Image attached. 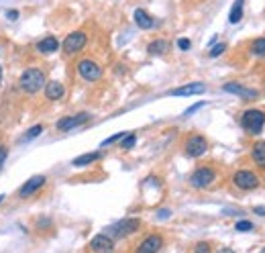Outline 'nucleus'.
Wrapping results in <instances>:
<instances>
[{"label": "nucleus", "mask_w": 265, "mask_h": 253, "mask_svg": "<svg viewBox=\"0 0 265 253\" xmlns=\"http://www.w3.org/2000/svg\"><path fill=\"white\" fill-rule=\"evenodd\" d=\"M141 229V219H123L121 223H117L113 227V235L117 237H127V235H132Z\"/></svg>", "instance_id": "9d476101"}, {"label": "nucleus", "mask_w": 265, "mask_h": 253, "mask_svg": "<svg viewBox=\"0 0 265 253\" xmlns=\"http://www.w3.org/2000/svg\"><path fill=\"white\" fill-rule=\"evenodd\" d=\"M259 253H265V247H263V249H261V251H259Z\"/></svg>", "instance_id": "4c0bfd02"}, {"label": "nucleus", "mask_w": 265, "mask_h": 253, "mask_svg": "<svg viewBox=\"0 0 265 253\" xmlns=\"http://www.w3.org/2000/svg\"><path fill=\"white\" fill-rule=\"evenodd\" d=\"M218 253H235V251H233V249H220Z\"/></svg>", "instance_id": "f704fd0d"}, {"label": "nucleus", "mask_w": 265, "mask_h": 253, "mask_svg": "<svg viewBox=\"0 0 265 253\" xmlns=\"http://www.w3.org/2000/svg\"><path fill=\"white\" fill-rule=\"evenodd\" d=\"M147 51H149L151 55H165V53L169 51V43H167L165 39H155V41H151V43L147 45Z\"/></svg>", "instance_id": "a211bd4d"}, {"label": "nucleus", "mask_w": 265, "mask_h": 253, "mask_svg": "<svg viewBox=\"0 0 265 253\" xmlns=\"http://www.w3.org/2000/svg\"><path fill=\"white\" fill-rule=\"evenodd\" d=\"M202 92H206V86L200 82H194V84H186L175 90H169V96H194V94H202Z\"/></svg>", "instance_id": "4468645a"}, {"label": "nucleus", "mask_w": 265, "mask_h": 253, "mask_svg": "<svg viewBox=\"0 0 265 253\" xmlns=\"http://www.w3.org/2000/svg\"><path fill=\"white\" fill-rule=\"evenodd\" d=\"M86 43H88V35L84 33V31H74V33H70L65 39H63V51L68 53V55H74V53H78V51H82L84 47H86Z\"/></svg>", "instance_id": "423d86ee"}, {"label": "nucleus", "mask_w": 265, "mask_h": 253, "mask_svg": "<svg viewBox=\"0 0 265 253\" xmlns=\"http://www.w3.org/2000/svg\"><path fill=\"white\" fill-rule=\"evenodd\" d=\"M249 51H251L253 55H257V57H265V37H259V39L251 41Z\"/></svg>", "instance_id": "4be33fe9"}, {"label": "nucleus", "mask_w": 265, "mask_h": 253, "mask_svg": "<svg viewBox=\"0 0 265 253\" xmlns=\"http://www.w3.org/2000/svg\"><path fill=\"white\" fill-rule=\"evenodd\" d=\"M235 229H237L239 233H249V231H253V223H251V221H239V223L235 225Z\"/></svg>", "instance_id": "a878e982"}, {"label": "nucleus", "mask_w": 265, "mask_h": 253, "mask_svg": "<svg viewBox=\"0 0 265 253\" xmlns=\"http://www.w3.org/2000/svg\"><path fill=\"white\" fill-rule=\"evenodd\" d=\"M6 155H8V149H6L4 145H0V168H2L4 162H6Z\"/></svg>", "instance_id": "7c9ffc66"}, {"label": "nucleus", "mask_w": 265, "mask_h": 253, "mask_svg": "<svg viewBox=\"0 0 265 253\" xmlns=\"http://www.w3.org/2000/svg\"><path fill=\"white\" fill-rule=\"evenodd\" d=\"M194 253H212V245L206 243V241H200V243H196Z\"/></svg>", "instance_id": "bb28decb"}, {"label": "nucleus", "mask_w": 265, "mask_h": 253, "mask_svg": "<svg viewBox=\"0 0 265 253\" xmlns=\"http://www.w3.org/2000/svg\"><path fill=\"white\" fill-rule=\"evenodd\" d=\"M78 74L86 80V82H96L102 78V67L98 61L86 57V59H80L78 61Z\"/></svg>", "instance_id": "7ed1b4c3"}, {"label": "nucleus", "mask_w": 265, "mask_h": 253, "mask_svg": "<svg viewBox=\"0 0 265 253\" xmlns=\"http://www.w3.org/2000/svg\"><path fill=\"white\" fill-rule=\"evenodd\" d=\"M2 200H4V194H0V202H2Z\"/></svg>", "instance_id": "c9c22d12"}, {"label": "nucleus", "mask_w": 265, "mask_h": 253, "mask_svg": "<svg viewBox=\"0 0 265 253\" xmlns=\"http://www.w3.org/2000/svg\"><path fill=\"white\" fill-rule=\"evenodd\" d=\"M88 119H90V114L88 112H80V114H74V117H65V119H61V121H57V131H72V129H76V127H80V125H84V123H88Z\"/></svg>", "instance_id": "9b49d317"}, {"label": "nucleus", "mask_w": 265, "mask_h": 253, "mask_svg": "<svg viewBox=\"0 0 265 253\" xmlns=\"http://www.w3.org/2000/svg\"><path fill=\"white\" fill-rule=\"evenodd\" d=\"M45 74H43V70H39V67H29V70H25L23 74H20V78H18V86H20V90L23 92H27V94H37L43 86H45Z\"/></svg>", "instance_id": "f257e3e1"}, {"label": "nucleus", "mask_w": 265, "mask_h": 253, "mask_svg": "<svg viewBox=\"0 0 265 253\" xmlns=\"http://www.w3.org/2000/svg\"><path fill=\"white\" fill-rule=\"evenodd\" d=\"M243 10H245V0H235V4H233V8H231V14H229V20H231L233 25L241 22Z\"/></svg>", "instance_id": "412c9836"}, {"label": "nucleus", "mask_w": 265, "mask_h": 253, "mask_svg": "<svg viewBox=\"0 0 265 253\" xmlns=\"http://www.w3.org/2000/svg\"><path fill=\"white\" fill-rule=\"evenodd\" d=\"M6 18L8 20H16L18 18V10H6Z\"/></svg>", "instance_id": "2f4dec72"}, {"label": "nucleus", "mask_w": 265, "mask_h": 253, "mask_svg": "<svg viewBox=\"0 0 265 253\" xmlns=\"http://www.w3.org/2000/svg\"><path fill=\"white\" fill-rule=\"evenodd\" d=\"M223 90H225V92H231V94H237V96H241V98H245V100H255V98H257V92H255V90L245 88V86H241L239 82H229V84L223 86Z\"/></svg>", "instance_id": "ddd939ff"}, {"label": "nucleus", "mask_w": 265, "mask_h": 253, "mask_svg": "<svg viewBox=\"0 0 265 253\" xmlns=\"http://www.w3.org/2000/svg\"><path fill=\"white\" fill-rule=\"evenodd\" d=\"M57 49H59V41H57V37H53V35H49V37H45V39H41V41L37 43V51L43 53V55L55 53Z\"/></svg>", "instance_id": "dca6fc26"}, {"label": "nucleus", "mask_w": 265, "mask_h": 253, "mask_svg": "<svg viewBox=\"0 0 265 253\" xmlns=\"http://www.w3.org/2000/svg\"><path fill=\"white\" fill-rule=\"evenodd\" d=\"M125 137V133H117V135H113V137H108L106 141H102V147H106V145H113V143H117V141H121Z\"/></svg>", "instance_id": "cd10ccee"}, {"label": "nucleus", "mask_w": 265, "mask_h": 253, "mask_svg": "<svg viewBox=\"0 0 265 253\" xmlns=\"http://www.w3.org/2000/svg\"><path fill=\"white\" fill-rule=\"evenodd\" d=\"M161 247H163V237H161L159 233H151V235H147V237L137 245L135 253H159Z\"/></svg>", "instance_id": "6e6552de"}, {"label": "nucleus", "mask_w": 265, "mask_h": 253, "mask_svg": "<svg viewBox=\"0 0 265 253\" xmlns=\"http://www.w3.org/2000/svg\"><path fill=\"white\" fill-rule=\"evenodd\" d=\"M63 94H65V88L61 82H57V80L45 82V98L47 100H59V98H63Z\"/></svg>", "instance_id": "2eb2a0df"}, {"label": "nucleus", "mask_w": 265, "mask_h": 253, "mask_svg": "<svg viewBox=\"0 0 265 253\" xmlns=\"http://www.w3.org/2000/svg\"><path fill=\"white\" fill-rule=\"evenodd\" d=\"M255 213H257V215H261V217H265V209H263V206H257V209H255Z\"/></svg>", "instance_id": "72a5a7b5"}, {"label": "nucleus", "mask_w": 265, "mask_h": 253, "mask_svg": "<svg viewBox=\"0 0 265 253\" xmlns=\"http://www.w3.org/2000/svg\"><path fill=\"white\" fill-rule=\"evenodd\" d=\"M233 184L239 188V190H255L259 186V178L257 174H253L251 170H239L235 176H233Z\"/></svg>", "instance_id": "0eeeda50"}, {"label": "nucleus", "mask_w": 265, "mask_h": 253, "mask_svg": "<svg viewBox=\"0 0 265 253\" xmlns=\"http://www.w3.org/2000/svg\"><path fill=\"white\" fill-rule=\"evenodd\" d=\"M251 159L259 166V168H265V141H257L251 149Z\"/></svg>", "instance_id": "6ab92c4d"}, {"label": "nucleus", "mask_w": 265, "mask_h": 253, "mask_svg": "<svg viewBox=\"0 0 265 253\" xmlns=\"http://www.w3.org/2000/svg\"><path fill=\"white\" fill-rule=\"evenodd\" d=\"M184 151L188 157H200L208 151V141L204 135H190L184 143Z\"/></svg>", "instance_id": "20e7f679"}, {"label": "nucleus", "mask_w": 265, "mask_h": 253, "mask_svg": "<svg viewBox=\"0 0 265 253\" xmlns=\"http://www.w3.org/2000/svg\"><path fill=\"white\" fill-rule=\"evenodd\" d=\"M90 249H92V253H113L115 251V241L108 235H96L90 241Z\"/></svg>", "instance_id": "f8f14e48"}, {"label": "nucleus", "mask_w": 265, "mask_h": 253, "mask_svg": "<svg viewBox=\"0 0 265 253\" xmlns=\"http://www.w3.org/2000/svg\"><path fill=\"white\" fill-rule=\"evenodd\" d=\"M132 16H135V22H137V27H139V29H151V27L155 25L153 16H151L149 12H145L143 8H137Z\"/></svg>", "instance_id": "f3484780"}, {"label": "nucleus", "mask_w": 265, "mask_h": 253, "mask_svg": "<svg viewBox=\"0 0 265 253\" xmlns=\"http://www.w3.org/2000/svg\"><path fill=\"white\" fill-rule=\"evenodd\" d=\"M165 217H169V211H159V219H165Z\"/></svg>", "instance_id": "473e14b6"}, {"label": "nucleus", "mask_w": 265, "mask_h": 253, "mask_svg": "<svg viewBox=\"0 0 265 253\" xmlns=\"http://www.w3.org/2000/svg\"><path fill=\"white\" fill-rule=\"evenodd\" d=\"M202 106H204V102H198V104H194V106H190V108H188V110H186L184 114H186V117H190V114H194L196 110H200Z\"/></svg>", "instance_id": "c756f323"}, {"label": "nucleus", "mask_w": 265, "mask_h": 253, "mask_svg": "<svg viewBox=\"0 0 265 253\" xmlns=\"http://www.w3.org/2000/svg\"><path fill=\"white\" fill-rule=\"evenodd\" d=\"M45 182H47V178H45V176H33V178H29V180L20 186V190H18V198H29V196H33L35 192H39V190L45 186Z\"/></svg>", "instance_id": "1a4fd4ad"}, {"label": "nucleus", "mask_w": 265, "mask_h": 253, "mask_svg": "<svg viewBox=\"0 0 265 253\" xmlns=\"http://www.w3.org/2000/svg\"><path fill=\"white\" fill-rule=\"evenodd\" d=\"M265 125V112L259 108H249L243 112L241 117V127L249 133V135H259Z\"/></svg>", "instance_id": "f03ea898"}, {"label": "nucleus", "mask_w": 265, "mask_h": 253, "mask_svg": "<svg viewBox=\"0 0 265 253\" xmlns=\"http://www.w3.org/2000/svg\"><path fill=\"white\" fill-rule=\"evenodd\" d=\"M45 131V127L43 125H35V127H31L23 137H20V141H31V139H35V137H39L41 133Z\"/></svg>", "instance_id": "5701e85b"}, {"label": "nucleus", "mask_w": 265, "mask_h": 253, "mask_svg": "<svg viewBox=\"0 0 265 253\" xmlns=\"http://www.w3.org/2000/svg\"><path fill=\"white\" fill-rule=\"evenodd\" d=\"M214 180H216V172H214L212 168H208V166L198 168V170L190 176V184H192L194 188H198V190L208 188L210 184H214Z\"/></svg>", "instance_id": "39448f33"}, {"label": "nucleus", "mask_w": 265, "mask_h": 253, "mask_svg": "<svg viewBox=\"0 0 265 253\" xmlns=\"http://www.w3.org/2000/svg\"><path fill=\"white\" fill-rule=\"evenodd\" d=\"M227 51V43H216V45H212V49L208 51V55L210 57H218V55H223Z\"/></svg>", "instance_id": "393cba45"}, {"label": "nucleus", "mask_w": 265, "mask_h": 253, "mask_svg": "<svg viewBox=\"0 0 265 253\" xmlns=\"http://www.w3.org/2000/svg\"><path fill=\"white\" fill-rule=\"evenodd\" d=\"M178 47H180L182 51H188V49L192 47V41L186 39V37H182V39H178Z\"/></svg>", "instance_id": "c85d7f7f"}, {"label": "nucleus", "mask_w": 265, "mask_h": 253, "mask_svg": "<svg viewBox=\"0 0 265 253\" xmlns=\"http://www.w3.org/2000/svg\"><path fill=\"white\" fill-rule=\"evenodd\" d=\"M0 82H2V67H0Z\"/></svg>", "instance_id": "e433bc0d"}, {"label": "nucleus", "mask_w": 265, "mask_h": 253, "mask_svg": "<svg viewBox=\"0 0 265 253\" xmlns=\"http://www.w3.org/2000/svg\"><path fill=\"white\" fill-rule=\"evenodd\" d=\"M135 143H137V135H135V133H129V135H125V137L121 139V149H132Z\"/></svg>", "instance_id": "b1692460"}, {"label": "nucleus", "mask_w": 265, "mask_h": 253, "mask_svg": "<svg viewBox=\"0 0 265 253\" xmlns=\"http://www.w3.org/2000/svg\"><path fill=\"white\" fill-rule=\"evenodd\" d=\"M102 155L98 153V151H92V153H84V155H80V157H76L72 164L76 166V168H84V166H90V164H94V162H98Z\"/></svg>", "instance_id": "aec40b11"}]
</instances>
